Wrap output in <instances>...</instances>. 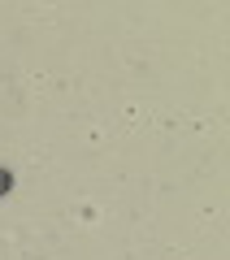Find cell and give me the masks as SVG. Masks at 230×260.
<instances>
[{
  "instance_id": "1",
  "label": "cell",
  "mask_w": 230,
  "mask_h": 260,
  "mask_svg": "<svg viewBox=\"0 0 230 260\" xmlns=\"http://www.w3.org/2000/svg\"><path fill=\"white\" fill-rule=\"evenodd\" d=\"M9 186H13V174H9V169H0V195L9 191Z\"/></svg>"
}]
</instances>
